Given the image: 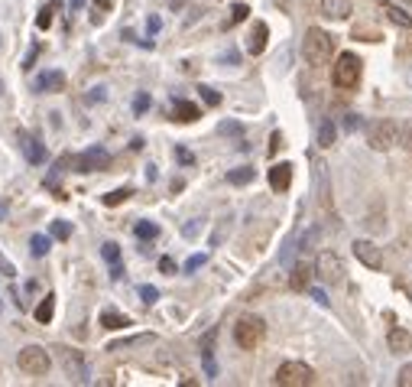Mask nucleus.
I'll list each match as a JSON object with an SVG mask.
<instances>
[{"instance_id":"f257e3e1","label":"nucleus","mask_w":412,"mask_h":387,"mask_svg":"<svg viewBox=\"0 0 412 387\" xmlns=\"http://www.w3.org/2000/svg\"><path fill=\"white\" fill-rule=\"evenodd\" d=\"M331 53H335V39H331L325 30L312 26V30L306 33V39H302V55H306V62L308 65H325L328 59H331Z\"/></svg>"},{"instance_id":"f03ea898","label":"nucleus","mask_w":412,"mask_h":387,"mask_svg":"<svg viewBox=\"0 0 412 387\" xmlns=\"http://www.w3.org/2000/svg\"><path fill=\"white\" fill-rule=\"evenodd\" d=\"M263 335H266V323L260 316H241L237 325H234V342L241 345L243 352H254L256 345L263 342Z\"/></svg>"},{"instance_id":"7ed1b4c3","label":"nucleus","mask_w":412,"mask_h":387,"mask_svg":"<svg viewBox=\"0 0 412 387\" xmlns=\"http://www.w3.org/2000/svg\"><path fill=\"white\" fill-rule=\"evenodd\" d=\"M331 82L341 88V91H350V88L360 85V59L354 53L338 55V62L331 69Z\"/></svg>"},{"instance_id":"20e7f679","label":"nucleus","mask_w":412,"mask_h":387,"mask_svg":"<svg viewBox=\"0 0 412 387\" xmlns=\"http://www.w3.org/2000/svg\"><path fill=\"white\" fill-rule=\"evenodd\" d=\"M276 384L279 387H308L315 384V371L306 365V361H285L276 371Z\"/></svg>"},{"instance_id":"39448f33","label":"nucleus","mask_w":412,"mask_h":387,"mask_svg":"<svg viewBox=\"0 0 412 387\" xmlns=\"http://www.w3.org/2000/svg\"><path fill=\"white\" fill-rule=\"evenodd\" d=\"M17 365H20V371H26V375L39 377L49 371V365H53V358H49V352L46 348H39V345H26L20 355H17Z\"/></svg>"},{"instance_id":"423d86ee","label":"nucleus","mask_w":412,"mask_h":387,"mask_svg":"<svg viewBox=\"0 0 412 387\" xmlns=\"http://www.w3.org/2000/svg\"><path fill=\"white\" fill-rule=\"evenodd\" d=\"M396 140H400V127H396V120H377V124H370L367 130V143L373 150H390L396 147Z\"/></svg>"},{"instance_id":"0eeeda50","label":"nucleus","mask_w":412,"mask_h":387,"mask_svg":"<svg viewBox=\"0 0 412 387\" xmlns=\"http://www.w3.org/2000/svg\"><path fill=\"white\" fill-rule=\"evenodd\" d=\"M107 166H111V153L104 147H91L82 156H75V170L78 172H97V170H107Z\"/></svg>"},{"instance_id":"6e6552de","label":"nucleus","mask_w":412,"mask_h":387,"mask_svg":"<svg viewBox=\"0 0 412 387\" xmlns=\"http://www.w3.org/2000/svg\"><path fill=\"white\" fill-rule=\"evenodd\" d=\"M315 270H318V277L325 280V283H341V273H344L338 254H331V251H321V254H318Z\"/></svg>"},{"instance_id":"1a4fd4ad","label":"nucleus","mask_w":412,"mask_h":387,"mask_svg":"<svg viewBox=\"0 0 412 387\" xmlns=\"http://www.w3.org/2000/svg\"><path fill=\"white\" fill-rule=\"evenodd\" d=\"M354 254H357V260L364 264V267H370V270L383 267V254H380V248H377L373 241H354Z\"/></svg>"},{"instance_id":"9d476101","label":"nucleus","mask_w":412,"mask_h":387,"mask_svg":"<svg viewBox=\"0 0 412 387\" xmlns=\"http://www.w3.org/2000/svg\"><path fill=\"white\" fill-rule=\"evenodd\" d=\"M62 88H65L62 72H43V75H36V82H32V91H39V95H55Z\"/></svg>"},{"instance_id":"9b49d317","label":"nucleus","mask_w":412,"mask_h":387,"mask_svg":"<svg viewBox=\"0 0 412 387\" xmlns=\"http://www.w3.org/2000/svg\"><path fill=\"white\" fill-rule=\"evenodd\" d=\"M270 186H273V192H285L292 186V163H276L270 170Z\"/></svg>"},{"instance_id":"f8f14e48","label":"nucleus","mask_w":412,"mask_h":387,"mask_svg":"<svg viewBox=\"0 0 412 387\" xmlns=\"http://www.w3.org/2000/svg\"><path fill=\"white\" fill-rule=\"evenodd\" d=\"M198 118H201L198 105H191V101H185V98H176V101H172V120L191 124V120H198Z\"/></svg>"},{"instance_id":"ddd939ff","label":"nucleus","mask_w":412,"mask_h":387,"mask_svg":"<svg viewBox=\"0 0 412 387\" xmlns=\"http://www.w3.org/2000/svg\"><path fill=\"white\" fill-rule=\"evenodd\" d=\"M20 150H23V156H26L30 163H43L46 160L43 143L32 137V134H26V130H20Z\"/></svg>"},{"instance_id":"4468645a","label":"nucleus","mask_w":412,"mask_h":387,"mask_svg":"<svg viewBox=\"0 0 412 387\" xmlns=\"http://www.w3.org/2000/svg\"><path fill=\"white\" fill-rule=\"evenodd\" d=\"M350 10H354L350 0H321V13L328 20H348Z\"/></svg>"},{"instance_id":"2eb2a0df","label":"nucleus","mask_w":412,"mask_h":387,"mask_svg":"<svg viewBox=\"0 0 412 387\" xmlns=\"http://www.w3.org/2000/svg\"><path fill=\"white\" fill-rule=\"evenodd\" d=\"M386 345H390V352L402 355V352H409L412 348V335L406 332V329H400V325H393L390 335H386Z\"/></svg>"},{"instance_id":"dca6fc26","label":"nucleus","mask_w":412,"mask_h":387,"mask_svg":"<svg viewBox=\"0 0 412 387\" xmlns=\"http://www.w3.org/2000/svg\"><path fill=\"white\" fill-rule=\"evenodd\" d=\"M266 39H270V30H266V23H254V33H250V39H247V53L250 55H260L266 49Z\"/></svg>"},{"instance_id":"f3484780","label":"nucleus","mask_w":412,"mask_h":387,"mask_svg":"<svg viewBox=\"0 0 412 387\" xmlns=\"http://www.w3.org/2000/svg\"><path fill=\"white\" fill-rule=\"evenodd\" d=\"M312 277H315V267H312V264H296L292 277H289V287H292V290H308Z\"/></svg>"},{"instance_id":"a211bd4d","label":"nucleus","mask_w":412,"mask_h":387,"mask_svg":"<svg viewBox=\"0 0 412 387\" xmlns=\"http://www.w3.org/2000/svg\"><path fill=\"white\" fill-rule=\"evenodd\" d=\"M62 361H65V371L75 377V381H88V371H85V365H82V358L75 355V352H65L62 355Z\"/></svg>"},{"instance_id":"6ab92c4d","label":"nucleus","mask_w":412,"mask_h":387,"mask_svg":"<svg viewBox=\"0 0 412 387\" xmlns=\"http://www.w3.org/2000/svg\"><path fill=\"white\" fill-rule=\"evenodd\" d=\"M101 325L111 329V332H117V329H127L130 319L127 316H120V312H114V309H107V312H101Z\"/></svg>"},{"instance_id":"aec40b11","label":"nucleus","mask_w":412,"mask_h":387,"mask_svg":"<svg viewBox=\"0 0 412 387\" xmlns=\"http://www.w3.org/2000/svg\"><path fill=\"white\" fill-rule=\"evenodd\" d=\"M32 316H36V323H53V316H55V296L53 293H49V296H46L43 303H39V306H36V312H32Z\"/></svg>"},{"instance_id":"412c9836","label":"nucleus","mask_w":412,"mask_h":387,"mask_svg":"<svg viewBox=\"0 0 412 387\" xmlns=\"http://www.w3.org/2000/svg\"><path fill=\"white\" fill-rule=\"evenodd\" d=\"M335 137H338V130H335V124L325 118L321 124H318V147H331Z\"/></svg>"},{"instance_id":"4be33fe9","label":"nucleus","mask_w":412,"mask_h":387,"mask_svg":"<svg viewBox=\"0 0 412 387\" xmlns=\"http://www.w3.org/2000/svg\"><path fill=\"white\" fill-rule=\"evenodd\" d=\"M254 176H256V172L250 170V166H241V170L227 172V183H231V186H247V183H254Z\"/></svg>"},{"instance_id":"5701e85b","label":"nucleus","mask_w":412,"mask_h":387,"mask_svg":"<svg viewBox=\"0 0 412 387\" xmlns=\"http://www.w3.org/2000/svg\"><path fill=\"white\" fill-rule=\"evenodd\" d=\"M30 248H32V254H36V258H46V254H49V248H53V237H49V235H32L30 237Z\"/></svg>"},{"instance_id":"b1692460","label":"nucleus","mask_w":412,"mask_h":387,"mask_svg":"<svg viewBox=\"0 0 412 387\" xmlns=\"http://www.w3.org/2000/svg\"><path fill=\"white\" fill-rule=\"evenodd\" d=\"M383 10H386V17H390L393 23H400V26H406V30H412V17H409V13L396 10L393 3H383Z\"/></svg>"},{"instance_id":"393cba45","label":"nucleus","mask_w":412,"mask_h":387,"mask_svg":"<svg viewBox=\"0 0 412 387\" xmlns=\"http://www.w3.org/2000/svg\"><path fill=\"white\" fill-rule=\"evenodd\" d=\"M130 195H133V189H127V186H124V189H114V192H107V195H104V205H107V208H114V205L127 202Z\"/></svg>"},{"instance_id":"a878e982","label":"nucleus","mask_w":412,"mask_h":387,"mask_svg":"<svg viewBox=\"0 0 412 387\" xmlns=\"http://www.w3.org/2000/svg\"><path fill=\"white\" fill-rule=\"evenodd\" d=\"M133 231H137L140 241H153V237L159 235V225H153V222H137V228H133Z\"/></svg>"},{"instance_id":"bb28decb","label":"nucleus","mask_w":412,"mask_h":387,"mask_svg":"<svg viewBox=\"0 0 412 387\" xmlns=\"http://www.w3.org/2000/svg\"><path fill=\"white\" fill-rule=\"evenodd\" d=\"M55 7H59V0H53L49 7L39 10V17H36V26H39V30H49V26H53V10H55Z\"/></svg>"},{"instance_id":"cd10ccee","label":"nucleus","mask_w":412,"mask_h":387,"mask_svg":"<svg viewBox=\"0 0 412 387\" xmlns=\"http://www.w3.org/2000/svg\"><path fill=\"white\" fill-rule=\"evenodd\" d=\"M247 13H250V7H247V3H234V7H231V20L224 23V26H234V23H243V20H247Z\"/></svg>"},{"instance_id":"c85d7f7f","label":"nucleus","mask_w":412,"mask_h":387,"mask_svg":"<svg viewBox=\"0 0 412 387\" xmlns=\"http://www.w3.org/2000/svg\"><path fill=\"white\" fill-rule=\"evenodd\" d=\"M53 237L68 241V237H72V225H68V222H53Z\"/></svg>"},{"instance_id":"c756f323","label":"nucleus","mask_w":412,"mask_h":387,"mask_svg":"<svg viewBox=\"0 0 412 387\" xmlns=\"http://www.w3.org/2000/svg\"><path fill=\"white\" fill-rule=\"evenodd\" d=\"M101 254H104L107 264H117V260H120V248H117L114 241H107L104 248H101Z\"/></svg>"},{"instance_id":"7c9ffc66","label":"nucleus","mask_w":412,"mask_h":387,"mask_svg":"<svg viewBox=\"0 0 412 387\" xmlns=\"http://www.w3.org/2000/svg\"><path fill=\"white\" fill-rule=\"evenodd\" d=\"M198 91H201V98H205V101H208V105H212V108H218V105H221V95H218V91H214V88L201 85Z\"/></svg>"},{"instance_id":"2f4dec72","label":"nucleus","mask_w":412,"mask_h":387,"mask_svg":"<svg viewBox=\"0 0 412 387\" xmlns=\"http://www.w3.org/2000/svg\"><path fill=\"white\" fill-rule=\"evenodd\" d=\"M396 384H400V387H412V365H402L400 377H396Z\"/></svg>"},{"instance_id":"473e14b6","label":"nucleus","mask_w":412,"mask_h":387,"mask_svg":"<svg viewBox=\"0 0 412 387\" xmlns=\"http://www.w3.org/2000/svg\"><path fill=\"white\" fill-rule=\"evenodd\" d=\"M205 260H208V258H205V254H195V258H189V260H185V273H191V270L205 267Z\"/></svg>"},{"instance_id":"72a5a7b5","label":"nucleus","mask_w":412,"mask_h":387,"mask_svg":"<svg viewBox=\"0 0 412 387\" xmlns=\"http://www.w3.org/2000/svg\"><path fill=\"white\" fill-rule=\"evenodd\" d=\"M140 296H143V303H156L159 290H156V287H140Z\"/></svg>"},{"instance_id":"f704fd0d","label":"nucleus","mask_w":412,"mask_h":387,"mask_svg":"<svg viewBox=\"0 0 412 387\" xmlns=\"http://www.w3.org/2000/svg\"><path fill=\"white\" fill-rule=\"evenodd\" d=\"M147 108H149V95H137V101H133V111H137V114H143Z\"/></svg>"},{"instance_id":"c9c22d12","label":"nucleus","mask_w":412,"mask_h":387,"mask_svg":"<svg viewBox=\"0 0 412 387\" xmlns=\"http://www.w3.org/2000/svg\"><path fill=\"white\" fill-rule=\"evenodd\" d=\"M0 273H3V277H13V273H17V270H13V264L3 258V254H0Z\"/></svg>"},{"instance_id":"e433bc0d","label":"nucleus","mask_w":412,"mask_h":387,"mask_svg":"<svg viewBox=\"0 0 412 387\" xmlns=\"http://www.w3.org/2000/svg\"><path fill=\"white\" fill-rule=\"evenodd\" d=\"M218 130H221V134H243L241 124H231V120H224V124H221Z\"/></svg>"},{"instance_id":"4c0bfd02","label":"nucleus","mask_w":412,"mask_h":387,"mask_svg":"<svg viewBox=\"0 0 412 387\" xmlns=\"http://www.w3.org/2000/svg\"><path fill=\"white\" fill-rule=\"evenodd\" d=\"M400 140H402V147H406V150H412V124L406 130H400Z\"/></svg>"},{"instance_id":"58836bf2","label":"nucleus","mask_w":412,"mask_h":387,"mask_svg":"<svg viewBox=\"0 0 412 387\" xmlns=\"http://www.w3.org/2000/svg\"><path fill=\"white\" fill-rule=\"evenodd\" d=\"M159 270H162V273H176V260L162 258V260H159Z\"/></svg>"},{"instance_id":"ea45409f","label":"nucleus","mask_w":412,"mask_h":387,"mask_svg":"<svg viewBox=\"0 0 412 387\" xmlns=\"http://www.w3.org/2000/svg\"><path fill=\"white\" fill-rule=\"evenodd\" d=\"M36 55H39V46H32V49H30V55L23 59V69H32V62H36Z\"/></svg>"},{"instance_id":"a19ab883","label":"nucleus","mask_w":412,"mask_h":387,"mask_svg":"<svg viewBox=\"0 0 412 387\" xmlns=\"http://www.w3.org/2000/svg\"><path fill=\"white\" fill-rule=\"evenodd\" d=\"M176 156H179V163H185V166H191V163H195V156H191L189 150H182V147L176 150Z\"/></svg>"},{"instance_id":"79ce46f5","label":"nucleus","mask_w":412,"mask_h":387,"mask_svg":"<svg viewBox=\"0 0 412 387\" xmlns=\"http://www.w3.org/2000/svg\"><path fill=\"white\" fill-rule=\"evenodd\" d=\"M357 127H360L357 114H348V118H344V130H357Z\"/></svg>"},{"instance_id":"37998d69","label":"nucleus","mask_w":412,"mask_h":387,"mask_svg":"<svg viewBox=\"0 0 412 387\" xmlns=\"http://www.w3.org/2000/svg\"><path fill=\"white\" fill-rule=\"evenodd\" d=\"M279 147H283V134H273V137H270V153H276Z\"/></svg>"},{"instance_id":"c03bdc74","label":"nucleus","mask_w":412,"mask_h":387,"mask_svg":"<svg viewBox=\"0 0 412 387\" xmlns=\"http://www.w3.org/2000/svg\"><path fill=\"white\" fill-rule=\"evenodd\" d=\"M95 7L101 13H107V10H114V0H95Z\"/></svg>"},{"instance_id":"a18cd8bd","label":"nucleus","mask_w":412,"mask_h":387,"mask_svg":"<svg viewBox=\"0 0 412 387\" xmlns=\"http://www.w3.org/2000/svg\"><path fill=\"white\" fill-rule=\"evenodd\" d=\"M312 300H315L318 306H328V296H325V293H321V290H312Z\"/></svg>"},{"instance_id":"49530a36","label":"nucleus","mask_w":412,"mask_h":387,"mask_svg":"<svg viewBox=\"0 0 412 387\" xmlns=\"http://www.w3.org/2000/svg\"><path fill=\"white\" fill-rule=\"evenodd\" d=\"M159 26H162V23H159V17H149V23H147V30H149V33H159Z\"/></svg>"},{"instance_id":"de8ad7c7","label":"nucleus","mask_w":412,"mask_h":387,"mask_svg":"<svg viewBox=\"0 0 412 387\" xmlns=\"http://www.w3.org/2000/svg\"><path fill=\"white\" fill-rule=\"evenodd\" d=\"M111 277L120 280V277H124V267H120V264H114V270H111Z\"/></svg>"},{"instance_id":"09e8293b","label":"nucleus","mask_w":412,"mask_h":387,"mask_svg":"<svg viewBox=\"0 0 412 387\" xmlns=\"http://www.w3.org/2000/svg\"><path fill=\"white\" fill-rule=\"evenodd\" d=\"M68 3H72V10H82V7H85V0H68Z\"/></svg>"},{"instance_id":"8fccbe9b","label":"nucleus","mask_w":412,"mask_h":387,"mask_svg":"<svg viewBox=\"0 0 412 387\" xmlns=\"http://www.w3.org/2000/svg\"><path fill=\"white\" fill-rule=\"evenodd\" d=\"M3 218H7V205H0V222H3Z\"/></svg>"},{"instance_id":"3c124183","label":"nucleus","mask_w":412,"mask_h":387,"mask_svg":"<svg viewBox=\"0 0 412 387\" xmlns=\"http://www.w3.org/2000/svg\"><path fill=\"white\" fill-rule=\"evenodd\" d=\"M182 3H185V0H172V7H176V10H179V7H182Z\"/></svg>"}]
</instances>
